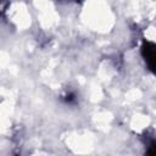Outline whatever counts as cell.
Returning a JSON list of instances; mask_svg holds the SVG:
<instances>
[{
  "mask_svg": "<svg viewBox=\"0 0 156 156\" xmlns=\"http://www.w3.org/2000/svg\"><path fill=\"white\" fill-rule=\"evenodd\" d=\"M141 55L149 69L156 74V44L151 41H144L141 45Z\"/></svg>",
  "mask_w": 156,
  "mask_h": 156,
  "instance_id": "6da1fadb",
  "label": "cell"
},
{
  "mask_svg": "<svg viewBox=\"0 0 156 156\" xmlns=\"http://www.w3.org/2000/svg\"><path fill=\"white\" fill-rule=\"evenodd\" d=\"M146 154L152 155V156H156V140H152V141L149 144V149H147Z\"/></svg>",
  "mask_w": 156,
  "mask_h": 156,
  "instance_id": "7a4b0ae2",
  "label": "cell"
},
{
  "mask_svg": "<svg viewBox=\"0 0 156 156\" xmlns=\"http://www.w3.org/2000/svg\"><path fill=\"white\" fill-rule=\"evenodd\" d=\"M74 100H76V98H74V94H72V93H69V94H67V95L65 96V101L68 102V104L73 102Z\"/></svg>",
  "mask_w": 156,
  "mask_h": 156,
  "instance_id": "3957f363",
  "label": "cell"
}]
</instances>
